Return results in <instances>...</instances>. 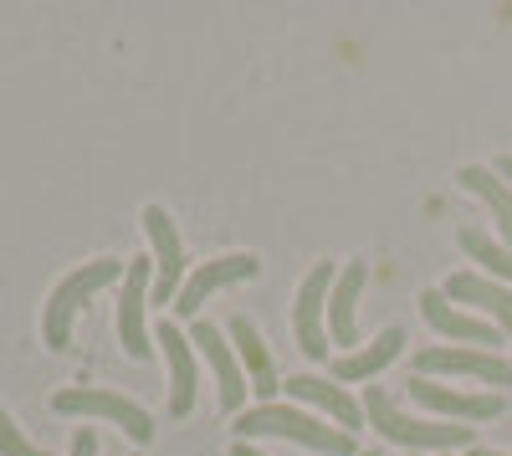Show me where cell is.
<instances>
[{"label": "cell", "instance_id": "1", "mask_svg": "<svg viewBox=\"0 0 512 456\" xmlns=\"http://www.w3.org/2000/svg\"><path fill=\"white\" fill-rule=\"evenodd\" d=\"M236 431H241V441H251V436H282V441L313 446V451H328V456H354V436L349 431L323 426V421H313L308 410H297V405H256V410H241Z\"/></svg>", "mask_w": 512, "mask_h": 456}, {"label": "cell", "instance_id": "2", "mask_svg": "<svg viewBox=\"0 0 512 456\" xmlns=\"http://www.w3.org/2000/svg\"><path fill=\"white\" fill-rule=\"evenodd\" d=\"M123 272H128L123 262H113V257H98V262H88V267L67 272V277L52 287L47 313H41V339H47V349H67V344H72V318H77V308L88 303V298L98 293V287L118 282Z\"/></svg>", "mask_w": 512, "mask_h": 456}, {"label": "cell", "instance_id": "3", "mask_svg": "<svg viewBox=\"0 0 512 456\" xmlns=\"http://www.w3.org/2000/svg\"><path fill=\"white\" fill-rule=\"evenodd\" d=\"M364 416L379 426L384 441H400V446H410V451H451V446L472 441V426H431V421L405 416V410L384 395L379 385L364 390Z\"/></svg>", "mask_w": 512, "mask_h": 456}, {"label": "cell", "instance_id": "4", "mask_svg": "<svg viewBox=\"0 0 512 456\" xmlns=\"http://www.w3.org/2000/svg\"><path fill=\"white\" fill-rule=\"evenodd\" d=\"M52 410H57V416H98V421H113L128 441H139V446L154 436V421H149L144 405L123 400L113 390H98V385H67V390H57Z\"/></svg>", "mask_w": 512, "mask_h": 456}, {"label": "cell", "instance_id": "5", "mask_svg": "<svg viewBox=\"0 0 512 456\" xmlns=\"http://www.w3.org/2000/svg\"><path fill=\"white\" fill-rule=\"evenodd\" d=\"M338 282V267L333 262H318L303 287H297L292 298V334H297V349H303L308 359H328V334H323V313H328V293Z\"/></svg>", "mask_w": 512, "mask_h": 456}, {"label": "cell", "instance_id": "6", "mask_svg": "<svg viewBox=\"0 0 512 456\" xmlns=\"http://www.w3.org/2000/svg\"><path fill=\"white\" fill-rule=\"evenodd\" d=\"M420 375H472V380H482L492 390H507L512 385V364L502 354H487V349H451V344H441V349H420L415 354V380Z\"/></svg>", "mask_w": 512, "mask_h": 456}, {"label": "cell", "instance_id": "7", "mask_svg": "<svg viewBox=\"0 0 512 456\" xmlns=\"http://www.w3.org/2000/svg\"><path fill=\"white\" fill-rule=\"evenodd\" d=\"M256 272H262V262H256L251 252H231V257H216V262L195 267L190 282L180 287V298H175V313H180V318H195L210 293H221V287H231V282H246V277H256Z\"/></svg>", "mask_w": 512, "mask_h": 456}, {"label": "cell", "instance_id": "8", "mask_svg": "<svg viewBox=\"0 0 512 456\" xmlns=\"http://www.w3.org/2000/svg\"><path fill=\"white\" fill-rule=\"evenodd\" d=\"M144 231H149V246H154V303H175V287L185 277V246L175 236V221H169L164 205H149L144 211Z\"/></svg>", "mask_w": 512, "mask_h": 456}, {"label": "cell", "instance_id": "9", "mask_svg": "<svg viewBox=\"0 0 512 456\" xmlns=\"http://www.w3.org/2000/svg\"><path fill=\"white\" fill-rule=\"evenodd\" d=\"M149 277L154 262L134 257L123 272V298H118V339L128 359H149V334H144V303H149Z\"/></svg>", "mask_w": 512, "mask_h": 456}, {"label": "cell", "instance_id": "10", "mask_svg": "<svg viewBox=\"0 0 512 456\" xmlns=\"http://www.w3.org/2000/svg\"><path fill=\"white\" fill-rule=\"evenodd\" d=\"M154 344L164 349V364H169V416H190L195 410V349L175 328V318H164L154 328Z\"/></svg>", "mask_w": 512, "mask_h": 456}, {"label": "cell", "instance_id": "11", "mask_svg": "<svg viewBox=\"0 0 512 456\" xmlns=\"http://www.w3.org/2000/svg\"><path fill=\"white\" fill-rule=\"evenodd\" d=\"M420 313L431 318L436 334H446L456 344H472V349H487V354H492V344H502V328H492V323H482L472 313H456L441 287H425V293H420Z\"/></svg>", "mask_w": 512, "mask_h": 456}, {"label": "cell", "instance_id": "12", "mask_svg": "<svg viewBox=\"0 0 512 456\" xmlns=\"http://www.w3.org/2000/svg\"><path fill=\"white\" fill-rule=\"evenodd\" d=\"M190 344H200L205 364L216 369V380H221V410H226V416H236L251 385H246V369H241V359L231 354L226 334H216V323H195V328H190Z\"/></svg>", "mask_w": 512, "mask_h": 456}, {"label": "cell", "instance_id": "13", "mask_svg": "<svg viewBox=\"0 0 512 456\" xmlns=\"http://www.w3.org/2000/svg\"><path fill=\"white\" fill-rule=\"evenodd\" d=\"M410 395L436 410V416H456V421H497L502 416V395L487 390V395H466V390H451V385H431V380H410Z\"/></svg>", "mask_w": 512, "mask_h": 456}, {"label": "cell", "instance_id": "14", "mask_svg": "<svg viewBox=\"0 0 512 456\" xmlns=\"http://www.w3.org/2000/svg\"><path fill=\"white\" fill-rule=\"evenodd\" d=\"M441 293H446V298H456V303L482 308L487 318H497V328L512 339V293H507L502 282H487V277H477V272H451Z\"/></svg>", "mask_w": 512, "mask_h": 456}, {"label": "cell", "instance_id": "15", "mask_svg": "<svg viewBox=\"0 0 512 456\" xmlns=\"http://www.w3.org/2000/svg\"><path fill=\"white\" fill-rule=\"evenodd\" d=\"M369 282V262H349L344 272H338L333 282V293H328V328H333V339L338 349H349L359 339V328H354V303H359V287Z\"/></svg>", "mask_w": 512, "mask_h": 456}, {"label": "cell", "instance_id": "16", "mask_svg": "<svg viewBox=\"0 0 512 456\" xmlns=\"http://www.w3.org/2000/svg\"><path fill=\"white\" fill-rule=\"evenodd\" d=\"M287 395L318 405L323 416H333L338 426H359V421H364V405L349 400L344 385H328V380H318V375H292V380H287Z\"/></svg>", "mask_w": 512, "mask_h": 456}, {"label": "cell", "instance_id": "17", "mask_svg": "<svg viewBox=\"0 0 512 456\" xmlns=\"http://www.w3.org/2000/svg\"><path fill=\"white\" fill-rule=\"evenodd\" d=\"M400 349H405V328H384L374 344H364V349H354V354H338V359H333V375H338V380H369V375H379L384 364H395Z\"/></svg>", "mask_w": 512, "mask_h": 456}, {"label": "cell", "instance_id": "18", "mask_svg": "<svg viewBox=\"0 0 512 456\" xmlns=\"http://www.w3.org/2000/svg\"><path fill=\"white\" fill-rule=\"evenodd\" d=\"M231 344H236V354H241V369L251 375V390L256 395H272L277 390V369H272V354H267V344H262V334H256V323L251 318H231Z\"/></svg>", "mask_w": 512, "mask_h": 456}, {"label": "cell", "instance_id": "19", "mask_svg": "<svg viewBox=\"0 0 512 456\" xmlns=\"http://www.w3.org/2000/svg\"><path fill=\"white\" fill-rule=\"evenodd\" d=\"M461 190H472L487 205L497 231H502V241L512 246V190H507V180H497L492 170H482V164H466V170H461Z\"/></svg>", "mask_w": 512, "mask_h": 456}, {"label": "cell", "instance_id": "20", "mask_svg": "<svg viewBox=\"0 0 512 456\" xmlns=\"http://www.w3.org/2000/svg\"><path fill=\"white\" fill-rule=\"evenodd\" d=\"M461 252H472V262H482L487 272H497V277L512 282V252H502V246L492 236H482L477 226H461Z\"/></svg>", "mask_w": 512, "mask_h": 456}, {"label": "cell", "instance_id": "21", "mask_svg": "<svg viewBox=\"0 0 512 456\" xmlns=\"http://www.w3.org/2000/svg\"><path fill=\"white\" fill-rule=\"evenodd\" d=\"M0 456H52V451H41L36 441H26V431L11 421V410L0 405Z\"/></svg>", "mask_w": 512, "mask_h": 456}, {"label": "cell", "instance_id": "22", "mask_svg": "<svg viewBox=\"0 0 512 456\" xmlns=\"http://www.w3.org/2000/svg\"><path fill=\"white\" fill-rule=\"evenodd\" d=\"M72 456H98V436L93 431H77L72 436Z\"/></svg>", "mask_w": 512, "mask_h": 456}, {"label": "cell", "instance_id": "23", "mask_svg": "<svg viewBox=\"0 0 512 456\" xmlns=\"http://www.w3.org/2000/svg\"><path fill=\"white\" fill-rule=\"evenodd\" d=\"M231 456H262V451H256L251 441H236V446H231Z\"/></svg>", "mask_w": 512, "mask_h": 456}, {"label": "cell", "instance_id": "24", "mask_svg": "<svg viewBox=\"0 0 512 456\" xmlns=\"http://www.w3.org/2000/svg\"><path fill=\"white\" fill-rule=\"evenodd\" d=\"M497 180H512V154H507V159H497Z\"/></svg>", "mask_w": 512, "mask_h": 456}, {"label": "cell", "instance_id": "25", "mask_svg": "<svg viewBox=\"0 0 512 456\" xmlns=\"http://www.w3.org/2000/svg\"><path fill=\"white\" fill-rule=\"evenodd\" d=\"M466 456H512V451H487V446H472Z\"/></svg>", "mask_w": 512, "mask_h": 456}, {"label": "cell", "instance_id": "26", "mask_svg": "<svg viewBox=\"0 0 512 456\" xmlns=\"http://www.w3.org/2000/svg\"><path fill=\"white\" fill-rule=\"evenodd\" d=\"M359 456H379V451H359Z\"/></svg>", "mask_w": 512, "mask_h": 456}, {"label": "cell", "instance_id": "27", "mask_svg": "<svg viewBox=\"0 0 512 456\" xmlns=\"http://www.w3.org/2000/svg\"><path fill=\"white\" fill-rule=\"evenodd\" d=\"M415 456H420V451H415Z\"/></svg>", "mask_w": 512, "mask_h": 456}]
</instances>
